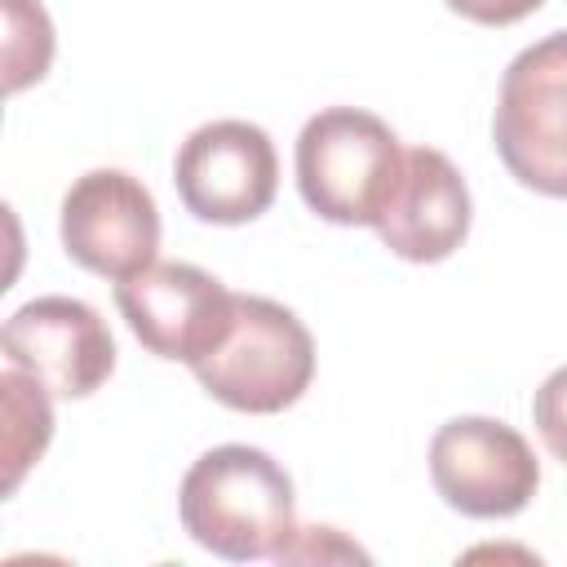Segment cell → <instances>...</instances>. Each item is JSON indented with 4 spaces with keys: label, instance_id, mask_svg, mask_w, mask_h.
Wrapping results in <instances>:
<instances>
[{
    "label": "cell",
    "instance_id": "11",
    "mask_svg": "<svg viewBox=\"0 0 567 567\" xmlns=\"http://www.w3.org/2000/svg\"><path fill=\"white\" fill-rule=\"evenodd\" d=\"M0 394H4V492H18L22 474L44 456L53 439V408H49V390L18 368H4Z\"/></svg>",
    "mask_w": 567,
    "mask_h": 567
},
{
    "label": "cell",
    "instance_id": "2",
    "mask_svg": "<svg viewBox=\"0 0 567 567\" xmlns=\"http://www.w3.org/2000/svg\"><path fill=\"white\" fill-rule=\"evenodd\" d=\"M394 128L359 106H323L297 133V190L310 213L337 226H377L403 173Z\"/></svg>",
    "mask_w": 567,
    "mask_h": 567
},
{
    "label": "cell",
    "instance_id": "14",
    "mask_svg": "<svg viewBox=\"0 0 567 567\" xmlns=\"http://www.w3.org/2000/svg\"><path fill=\"white\" fill-rule=\"evenodd\" d=\"M452 13L478 22V27H509L527 13H536L545 0H443Z\"/></svg>",
    "mask_w": 567,
    "mask_h": 567
},
{
    "label": "cell",
    "instance_id": "8",
    "mask_svg": "<svg viewBox=\"0 0 567 567\" xmlns=\"http://www.w3.org/2000/svg\"><path fill=\"white\" fill-rule=\"evenodd\" d=\"M62 248L75 266L102 279H128L155 261L159 208L124 168H89L62 195Z\"/></svg>",
    "mask_w": 567,
    "mask_h": 567
},
{
    "label": "cell",
    "instance_id": "12",
    "mask_svg": "<svg viewBox=\"0 0 567 567\" xmlns=\"http://www.w3.org/2000/svg\"><path fill=\"white\" fill-rule=\"evenodd\" d=\"M4 22H9V35H4V71H9L4 89L18 93L31 80H44L49 62H53V27H49V13L35 0H4Z\"/></svg>",
    "mask_w": 567,
    "mask_h": 567
},
{
    "label": "cell",
    "instance_id": "5",
    "mask_svg": "<svg viewBox=\"0 0 567 567\" xmlns=\"http://www.w3.org/2000/svg\"><path fill=\"white\" fill-rule=\"evenodd\" d=\"M430 483L465 518H509L540 487L532 443L492 416H452L430 439Z\"/></svg>",
    "mask_w": 567,
    "mask_h": 567
},
{
    "label": "cell",
    "instance_id": "10",
    "mask_svg": "<svg viewBox=\"0 0 567 567\" xmlns=\"http://www.w3.org/2000/svg\"><path fill=\"white\" fill-rule=\"evenodd\" d=\"M470 217H474V204L461 168L434 146H408L394 195L381 208L372 230L394 257L430 266L452 257L465 244Z\"/></svg>",
    "mask_w": 567,
    "mask_h": 567
},
{
    "label": "cell",
    "instance_id": "3",
    "mask_svg": "<svg viewBox=\"0 0 567 567\" xmlns=\"http://www.w3.org/2000/svg\"><path fill=\"white\" fill-rule=\"evenodd\" d=\"M190 372L221 408L270 416L310 390L315 337L288 306L257 292H235L230 332L199 363H190Z\"/></svg>",
    "mask_w": 567,
    "mask_h": 567
},
{
    "label": "cell",
    "instance_id": "4",
    "mask_svg": "<svg viewBox=\"0 0 567 567\" xmlns=\"http://www.w3.org/2000/svg\"><path fill=\"white\" fill-rule=\"evenodd\" d=\"M492 142L514 182L567 199V31H549L505 66Z\"/></svg>",
    "mask_w": 567,
    "mask_h": 567
},
{
    "label": "cell",
    "instance_id": "9",
    "mask_svg": "<svg viewBox=\"0 0 567 567\" xmlns=\"http://www.w3.org/2000/svg\"><path fill=\"white\" fill-rule=\"evenodd\" d=\"M4 363L58 399H89L115 372V337L80 297H35L4 319Z\"/></svg>",
    "mask_w": 567,
    "mask_h": 567
},
{
    "label": "cell",
    "instance_id": "7",
    "mask_svg": "<svg viewBox=\"0 0 567 567\" xmlns=\"http://www.w3.org/2000/svg\"><path fill=\"white\" fill-rule=\"evenodd\" d=\"M115 306L151 354L177 363H199L235 319V292L190 261H151L115 279Z\"/></svg>",
    "mask_w": 567,
    "mask_h": 567
},
{
    "label": "cell",
    "instance_id": "13",
    "mask_svg": "<svg viewBox=\"0 0 567 567\" xmlns=\"http://www.w3.org/2000/svg\"><path fill=\"white\" fill-rule=\"evenodd\" d=\"M532 416H536V430H540V443L549 447L554 461L567 465V368H554L536 399H532Z\"/></svg>",
    "mask_w": 567,
    "mask_h": 567
},
{
    "label": "cell",
    "instance_id": "1",
    "mask_svg": "<svg viewBox=\"0 0 567 567\" xmlns=\"http://www.w3.org/2000/svg\"><path fill=\"white\" fill-rule=\"evenodd\" d=\"M177 518L195 545L217 558H279L297 536V496L288 470L248 443L208 447L177 487Z\"/></svg>",
    "mask_w": 567,
    "mask_h": 567
},
{
    "label": "cell",
    "instance_id": "6",
    "mask_svg": "<svg viewBox=\"0 0 567 567\" xmlns=\"http://www.w3.org/2000/svg\"><path fill=\"white\" fill-rule=\"evenodd\" d=\"M173 182L190 217L213 226H244L275 204L279 155L261 124L213 120L177 146Z\"/></svg>",
    "mask_w": 567,
    "mask_h": 567
}]
</instances>
